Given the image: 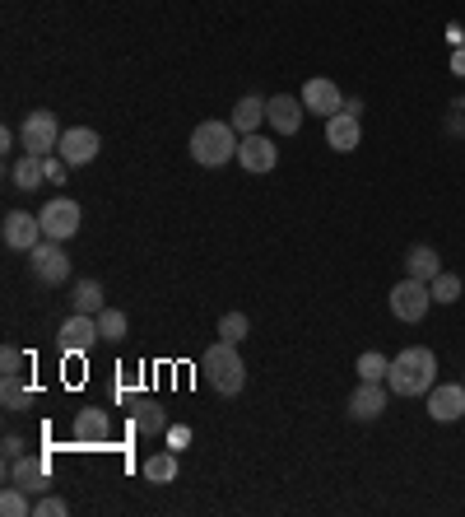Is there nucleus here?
<instances>
[{"label":"nucleus","instance_id":"nucleus-1","mask_svg":"<svg viewBox=\"0 0 465 517\" xmlns=\"http://www.w3.org/2000/svg\"><path fill=\"white\" fill-rule=\"evenodd\" d=\"M438 382V354L428 345H405L386 368V387L391 396H428Z\"/></svg>","mask_w":465,"mask_h":517},{"label":"nucleus","instance_id":"nucleus-2","mask_svg":"<svg viewBox=\"0 0 465 517\" xmlns=\"http://www.w3.org/2000/svg\"><path fill=\"white\" fill-rule=\"evenodd\" d=\"M242 136L233 131V122H200L191 131V159L200 168H224L228 159H238Z\"/></svg>","mask_w":465,"mask_h":517},{"label":"nucleus","instance_id":"nucleus-3","mask_svg":"<svg viewBox=\"0 0 465 517\" xmlns=\"http://www.w3.org/2000/svg\"><path fill=\"white\" fill-rule=\"evenodd\" d=\"M200 373H205V382H210L219 396H238L242 392V382H247V364H242V354L238 345H210L205 350V359H200Z\"/></svg>","mask_w":465,"mask_h":517},{"label":"nucleus","instance_id":"nucleus-4","mask_svg":"<svg viewBox=\"0 0 465 517\" xmlns=\"http://www.w3.org/2000/svg\"><path fill=\"white\" fill-rule=\"evenodd\" d=\"M28 271L38 285H66L70 280V257H66V243L56 238H42L33 252H28Z\"/></svg>","mask_w":465,"mask_h":517},{"label":"nucleus","instance_id":"nucleus-5","mask_svg":"<svg viewBox=\"0 0 465 517\" xmlns=\"http://www.w3.org/2000/svg\"><path fill=\"white\" fill-rule=\"evenodd\" d=\"M19 140H24V154H56V145H61V122H56V112L38 108L28 112L24 126H19Z\"/></svg>","mask_w":465,"mask_h":517},{"label":"nucleus","instance_id":"nucleus-6","mask_svg":"<svg viewBox=\"0 0 465 517\" xmlns=\"http://www.w3.org/2000/svg\"><path fill=\"white\" fill-rule=\"evenodd\" d=\"M38 219H42V233H47V238L70 243V238L80 233V224H84V210L70 201V196H56V201H47L38 210Z\"/></svg>","mask_w":465,"mask_h":517},{"label":"nucleus","instance_id":"nucleus-7","mask_svg":"<svg viewBox=\"0 0 465 517\" xmlns=\"http://www.w3.org/2000/svg\"><path fill=\"white\" fill-rule=\"evenodd\" d=\"M428 308H433V294H428V285L424 280H400L396 289H391V313H396V322H424L428 317Z\"/></svg>","mask_w":465,"mask_h":517},{"label":"nucleus","instance_id":"nucleus-8","mask_svg":"<svg viewBox=\"0 0 465 517\" xmlns=\"http://www.w3.org/2000/svg\"><path fill=\"white\" fill-rule=\"evenodd\" d=\"M98 150H103V140H98V131H93V126H70V131H61V145H56V154H61L70 168L93 164V159H98Z\"/></svg>","mask_w":465,"mask_h":517},{"label":"nucleus","instance_id":"nucleus-9","mask_svg":"<svg viewBox=\"0 0 465 517\" xmlns=\"http://www.w3.org/2000/svg\"><path fill=\"white\" fill-rule=\"evenodd\" d=\"M98 341H103V331H98V317H89V313L66 317V322H61V336H56L61 354H89Z\"/></svg>","mask_w":465,"mask_h":517},{"label":"nucleus","instance_id":"nucleus-10","mask_svg":"<svg viewBox=\"0 0 465 517\" xmlns=\"http://www.w3.org/2000/svg\"><path fill=\"white\" fill-rule=\"evenodd\" d=\"M298 98H303V108L312 112V117H321V122L345 108V94H340V84L326 80V75H312V80L303 84V94H298Z\"/></svg>","mask_w":465,"mask_h":517},{"label":"nucleus","instance_id":"nucleus-11","mask_svg":"<svg viewBox=\"0 0 465 517\" xmlns=\"http://www.w3.org/2000/svg\"><path fill=\"white\" fill-rule=\"evenodd\" d=\"M0 238H5V247H14V252H33L47 233H42L38 215H28V210H10L5 224H0Z\"/></svg>","mask_w":465,"mask_h":517},{"label":"nucleus","instance_id":"nucleus-12","mask_svg":"<svg viewBox=\"0 0 465 517\" xmlns=\"http://www.w3.org/2000/svg\"><path fill=\"white\" fill-rule=\"evenodd\" d=\"M428 415L438 424H456L465 415V382H433L428 392Z\"/></svg>","mask_w":465,"mask_h":517},{"label":"nucleus","instance_id":"nucleus-13","mask_svg":"<svg viewBox=\"0 0 465 517\" xmlns=\"http://www.w3.org/2000/svg\"><path fill=\"white\" fill-rule=\"evenodd\" d=\"M238 164L247 168V173H275L279 164V145L270 136H242L238 145Z\"/></svg>","mask_w":465,"mask_h":517},{"label":"nucleus","instance_id":"nucleus-14","mask_svg":"<svg viewBox=\"0 0 465 517\" xmlns=\"http://www.w3.org/2000/svg\"><path fill=\"white\" fill-rule=\"evenodd\" d=\"M303 117H307L303 98H293V94H275V98H266V122L275 126L279 136H293V131L303 126Z\"/></svg>","mask_w":465,"mask_h":517},{"label":"nucleus","instance_id":"nucleus-15","mask_svg":"<svg viewBox=\"0 0 465 517\" xmlns=\"http://www.w3.org/2000/svg\"><path fill=\"white\" fill-rule=\"evenodd\" d=\"M107 434H112V420H107V410H103V406H84L80 415H75V424H70V438H75L80 448L107 443Z\"/></svg>","mask_w":465,"mask_h":517},{"label":"nucleus","instance_id":"nucleus-16","mask_svg":"<svg viewBox=\"0 0 465 517\" xmlns=\"http://www.w3.org/2000/svg\"><path fill=\"white\" fill-rule=\"evenodd\" d=\"M386 401H391V387H386V382H359L354 396H349V415L368 424V420H377V415L386 410Z\"/></svg>","mask_w":465,"mask_h":517},{"label":"nucleus","instance_id":"nucleus-17","mask_svg":"<svg viewBox=\"0 0 465 517\" xmlns=\"http://www.w3.org/2000/svg\"><path fill=\"white\" fill-rule=\"evenodd\" d=\"M359 140H363V117H349V112L326 117V145H331L335 154L359 150Z\"/></svg>","mask_w":465,"mask_h":517},{"label":"nucleus","instance_id":"nucleus-18","mask_svg":"<svg viewBox=\"0 0 465 517\" xmlns=\"http://www.w3.org/2000/svg\"><path fill=\"white\" fill-rule=\"evenodd\" d=\"M5 476H10V485H19L28 494H47V462L42 457H14L5 466Z\"/></svg>","mask_w":465,"mask_h":517},{"label":"nucleus","instance_id":"nucleus-19","mask_svg":"<svg viewBox=\"0 0 465 517\" xmlns=\"http://www.w3.org/2000/svg\"><path fill=\"white\" fill-rule=\"evenodd\" d=\"M442 271V257H438V247H428V243H414L410 252H405V275L410 280H433V275Z\"/></svg>","mask_w":465,"mask_h":517},{"label":"nucleus","instance_id":"nucleus-20","mask_svg":"<svg viewBox=\"0 0 465 517\" xmlns=\"http://www.w3.org/2000/svg\"><path fill=\"white\" fill-rule=\"evenodd\" d=\"M228 122H233V131H238V136H256V126L266 122V98H256V94L252 98H238Z\"/></svg>","mask_w":465,"mask_h":517},{"label":"nucleus","instance_id":"nucleus-21","mask_svg":"<svg viewBox=\"0 0 465 517\" xmlns=\"http://www.w3.org/2000/svg\"><path fill=\"white\" fill-rule=\"evenodd\" d=\"M10 182H14V191L42 187V182H47V159H42V154H24V159L10 168Z\"/></svg>","mask_w":465,"mask_h":517},{"label":"nucleus","instance_id":"nucleus-22","mask_svg":"<svg viewBox=\"0 0 465 517\" xmlns=\"http://www.w3.org/2000/svg\"><path fill=\"white\" fill-rule=\"evenodd\" d=\"M70 303H75V313L98 317L107 308V303H103V285H98V280H75V289H70Z\"/></svg>","mask_w":465,"mask_h":517},{"label":"nucleus","instance_id":"nucleus-23","mask_svg":"<svg viewBox=\"0 0 465 517\" xmlns=\"http://www.w3.org/2000/svg\"><path fill=\"white\" fill-rule=\"evenodd\" d=\"M140 471H145L149 485H173V480H177V452H173V448H168V452H154V457H149Z\"/></svg>","mask_w":465,"mask_h":517},{"label":"nucleus","instance_id":"nucleus-24","mask_svg":"<svg viewBox=\"0 0 465 517\" xmlns=\"http://www.w3.org/2000/svg\"><path fill=\"white\" fill-rule=\"evenodd\" d=\"M0 401H5V410H28L33 406V387H24V378H0Z\"/></svg>","mask_w":465,"mask_h":517},{"label":"nucleus","instance_id":"nucleus-25","mask_svg":"<svg viewBox=\"0 0 465 517\" xmlns=\"http://www.w3.org/2000/svg\"><path fill=\"white\" fill-rule=\"evenodd\" d=\"M428 294H433V303H456L465 294V285H461V275L438 271L433 280H428Z\"/></svg>","mask_w":465,"mask_h":517},{"label":"nucleus","instance_id":"nucleus-26","mask_svg":"<svg viewBox=\"0 0 465 517\" xmlns=\"http://www.w3.org/2000/svg\"><path fill=\"white\" fill-rule=\"evenodd\" d=\"M135 429H140V434H168V420H163L159 401H140V406H135Z\"/></svg>","mask_w":465,"mask_h":517},{"label":"nucleus","instance_id":"nucleus-27","mask_svg":"<svg viewBox=\"0 0 465 517\" xmlns=\"http://www.w3.org/2000/svg\"><path fill=\"white\" fill-rule=\"evenodd\" d=\"M386 368H391V359L377 350H363L359 364H354V373H359V382H386Z\"/></svg>","mask_w":465,"mask_h":517},{"label":"nucleus","instance_id":"nucleus-28","mask_svg":"<svg viewBox=\"0 0 465 517\" xmlns=\"http://www.w3.org/2000/svg\"><path fill=\"white\" fill-rule=\"evenodd\" d=\"M247 336H252V322H247V313H224V317H219V341L242 345Z\"/></svg>","mask_w":465,"mask_h":517},{"label":"nucleus","instance_id":"nucleus-29","mask_svg":"<svg viewBox=\"0 0 465 517\" xmlns=\"http://www.w3.org/2000/svg\"><path fill=\"white\" fill-rule=\"evenodd\" d=\"M126 327H131V322H126L121 308H103V313H98V331H103V341H126Z\"/></svg>","mask_w":465,"mask_h":517},{"label":"nucleus","instance_id":"nucleus-30","mask_svg":"<svg viewBox=\"0 0 465 517\" xmlns=\"http://www.w3.org/2000/svg\"><path fill=\"white\" fill-rule=\"evenodd\" d=\"M0 513H5V517H28V513H33V504H28V490H19V485H5V494H0Z\"/></svg>","mask_w":465,"mask_h":517},{"label":"nucleus","instance_id":"nucleus-31","mask_svg":"<svg viewBox=\"0 0 465 517\" xmlns=\"http://www.w3.org/2000/svg\"><path fill=\"white\" fill-rule=\"evenodd\" d=\"M19 368H24V354L14 350V345H5L0 350V378H19Z\"/></svg>","mask_w":465,"mask_h":517},{"label":"nucleus","instance_id":"nucleus-32","mask_svg":"<svg viewBox=\"0 0 465 517\" xmlns=\"http://www.w3.org/2000/svg\"><path fill=\"white\" fill-rule=\"evenodd\" d=\"M33 517H66V499H52V494H42L38 504H33Z\"/></svg>","mask_w":465,"mask_h":517},{"label":"nucleus","instance_id":"nucleus-33","mask_svg":"<svg viewBox=\"0 0 465 517\" xmlns=\"http://www.w3.org/2000/svg\"><path fill=\"white\" fill-rule=\"evenodd\" d=\"M66 159L61 154H47V182H66Z\"/></svg>","mask_w":465,"mask_h":517},{"label":"nucleus","instance_id":"nucleus-34","mask_svg":"<svg viewBox=\"0 0 465 517\" xmlns=\"http://www.w3.org/2000/svg\"><path fill=\"white\" fill-rule=\"evenodd\" d=\"M186 443H191V429H186V424H173V429H168V448L182 452Z\"/></svg>","mask_w":465,"mask_h":517},{"label":"nucleus","instance_id":"nucleus-35","mask_svg":"<svg viewBox=\"0 0 465 517\" xmlns=\"http://www.w3.org/2000/svg\"><path fill=\"white\" fill-rule=\"evenodd\" d=\"M14 457H24V438H14V434H5V466L14 462Z\"/></svg>","mask_w":465,"mask_h":517},{"label":"nucleus","instance_id":"nucleus-36","mask_svg":"<svg viewBox=\"0 0 465 517\" xmlns=\"http://www.w3.org/2000/svg\"><path fill=\"white\" fill-rule=\"evenodd\" d=\"M340 112H349V117H363V98H345V108Z\"/></svg>","mask_w":465,"mask_h":517},{"label":"nucleus","instance_id":"nucleus-37","mask_svg":"<svg viewBox=\"0 0 465 517\" xmlns=\"http://www.w3.org/2000/svg\"><path fill=\"white\" fill-rule=\"evenodd\" d=\"M461 112H465V98H461Z\"/></svg>","mask_w":465,"mask_h":517},{"label":"nucleus","instance_id":"nucleus-38","mask_svg":"<svg viewBox=\"0 0 465 517\" xmlns=\"http://www.w3.org/2000/svg\"><path fill=\"white\" fill-rule=\"evenodd\" d=\"M461 382H465V378H461Z\"/></svg>","mask_w":465,"mask_h":517}]
</instances>
